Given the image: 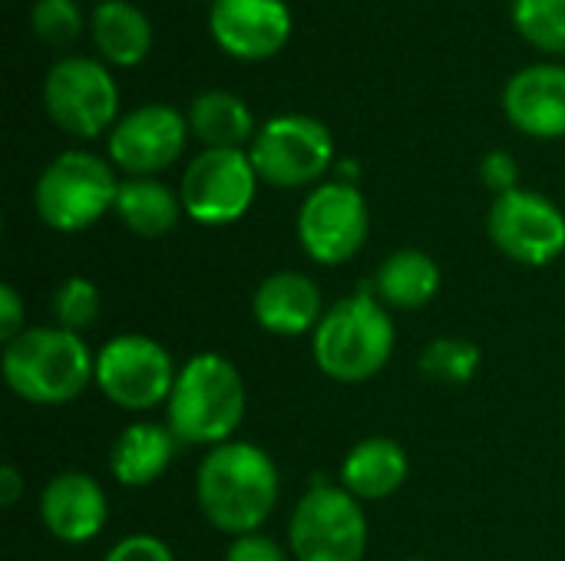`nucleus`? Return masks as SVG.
Masks as SVG:
<instances>
[{"mask_svg":"<svg viewBox=\"0 0 565 561\" xmlns=\"http://www.w3.org/2000/svg\"><path fill=\"white\" fill-rule=\"evenodd\" d=\"M281 499V473L268 450L232 440L205 450L195 470V506L228 539L262 532Z\"/></svg>","mask_w":565,"mask_h":561,"instance_id":"obj_1","label":"nucleus"},{"mask_svg":"<svg viewBox=\"0 0 565 561\" xmlns=\"http://www.w3.org/2000/svg\"><path fill=\"white\" fill-rule=\"evenodd\" d=\"M245 407L248 393L242 370L228 357L202 350L175 374V387L166 403V427L182 446L215 450L235 440Z\"/></svg>","mask_w":565,"mask_h":561,"instance_id":"obj_2","label":"nucleus"},{"mask_svg":"<svg viewBox=\"0 0 565 561\" xmlns=\"http://www.w3.org/2000/svg\"><path fill=\"white\" fill-rule=\"evenodd\" d=\"M0 370L13 397L33 407H66L96 380V354L83 334L40 324L3 344Z\"/></svg>","mask_w":565,"mask_h":561,"instance_id":"obj_3","label":"nucleus"},{"mask_svg":"<svg viewBox=\"0 0 565 561\" xmlns=\"http://www.w3.org/2000/svg\"><path fill=\"white\" fill-rule=\"evenodd\" d=\"M397 327L391 311L371 294L358 291L334 301L311 334V357L334 384H367L394 357Z\"/></svg>","mask_w":565,"mask_h":561,"instance_id":"obj_4","label":"nucleus"},{"mask_svg":"<svg viewBox=\"0 0 565 561\" xmlns=\"http://www.w3.org/2000/svg\"><path fill=\"white\" fill-rule=\"evenodd\" d=\"M119 195V179L113 162L86 149H66L53 155L33 185L36 218L63 235L93 228L106 212H113Z\"/></svg>","mask_w":565,"mask_h":561,"instance_id":"obj_5","label":"nucleus"},{"mask_svg":"<svg viewBox=\"0 0 565 561\" xmlns=\"http://www.w3.org/2000/svg\"><path fill=\"white\" fill-rule=\"evenodd\" d=\"M371 522L338 479H315L291 509L288 552L295 561H364Z\"/></svg>","mask_w":565,"mask_h":561,"instance_id":"obj_6","label":"nucleus"},{"mask_svg":"<svg viewBox=\"0 0 565 561\" xmlns=\"http://www.w3.org/2000/svg\"><path fill=\"white\" fill-rule=\"evenodd\" d=\"M248 155L265 185L308 188L321 185V179L334 165V136L315 116L281 112L258 126Z\"/></svg>","mask_w":565,"mask_h":561,"instance_id":"obj_7","label":"nucleus"},{"mask_svg":"<svg viewBox=\"0 0 565 561\" xmlns=\"http://www.w3.org/2000/svg\"><path fill=\"white\" fill-rule=\"evenodd\" d=\"M172 354L149 334H116L96 350L93 387L126 413H149L169 403L175 387Z\"/></svg>","mask_w":565,"mask_h":561,"instance_id":"obj_8","label":"nucleus"},{"mask_svg":"<svg viewBox=\"0 0 565 561\" xmlns=\"http://www.w3.org/2000/svg\"><path fill=\"white\" fill-rule=\"evenodd\" d=\"M43 109L66 136L96 139L119 122V86L106 63L93 56H63L43 76Z\"/></svg>","mask_w":565,"mask_h":561,"instance_id":"obj_9","label":"nucleus"},{"mask_svg":"<svg viewBox=\"0 0 565 561\" xmlns=\"http://www.w3.org/2000/svg\"><path fill=\"white\" fill-rule=\"evenodd\" d=\"M258 182L248 149H202L179 182L185 218L205 228L235 225L248 215Z\"/></svg>","mask_w":565,"mask_h":561,"instance_id":"obj_10","label":"nucleus"},{"mask_svg":"<svg viewBox=\"0 0 565 561\" xmlns=\"http://www.w3.org/2000/svg\"><path fill=\"white\" fill-rule=\"evenodd\" d=\"M295 231L301 251L315 265L338 268L351 261L371 235V208L364 192L341 179L315 185L298 208Z\"/></svg>","mask_w":565,"mask_h":561,"instance_id":"obj_11","label":"nucleus"},{"mask_svg":"<svg viewBox=\"0 0 565 561\" xmlns=\"http://www.w3.org/2000/svg\"><path fill=\"white\" fill-rule=\"evenodd\" d=\"M487 235L493 248L523 268H546L565 251L563 208L533 188H513L497 195L487 215Z\"/></svg>","mask_w":565,"mask_h":561,"instance_id":"obj_12","label":"nucleus"},{"mask_svg":"<svg viewBox=\"0 0 565 561\" xmlns=\"http://www.w3.org/2000/svg\"><path fill=\"white\" fill-rule=\"evenodd\" d=\"M189 119L166 103H146L109 129L106 152L109 162L129 179H156L175 165L185 152Z\"/></svg>","mask_w":565,"mask_h":561,"instance_id":"obj_13","label":"nucleus"},{"mask_svg":"<svg viewBox=\"0 0 565 561\" xmlns=\"http://www.w3.org/2000/svg\"><path fill=\"white\" fill-rule=\"evenodd\" d=\"M209 30L228 56L258 63L285 50L295 20L285 0H215L209 10Z\"/></svg>","mask_w":565,"mask_h":561,"instance_id":"obj_14","label":"nucleus"},{"mask_svg":"<svg viewBox=\"0 0 565 561\" xmlns=\"http://www.w3.org/2000/svg\"><path fill=\"white\" fill-rule=\"evenodd\" d=\"M43 529L63 546H86L103 536L109 522V496L103 483L89 473L66 470L56 473L36 503Z\"/></svg>","mask_w":565,"mask_h":561,"instance_id":"obj_15","label":"nucleus"},{"mask_svg":"<svg viewBox=\"0 0 565 561\" xmlns=\"http://www.w3.org/2000/svg\"><path fill=\"white\" fill-rule=\"evenodd\" d=\"M503 112L530 139H565V66H523L503 86Z\"/></svg>","mask_w":565,"mask_h":561,"instance_id":"obj_16","label":"nucleus"},{"mask_svg":"<svg viewBox=\"0 0 565 561\" xmlns=\"http://www.w3.org/2000/svg\"><path fill=\"white\" fill-rule=\"evenodd\" d=\"M324 294L305 271H271L252 294V317L271 337H305L324 317Z\"/></svg>","mask_w":565,"mask_h":561,"instance_id":"obj_17","label":"nucleus"},{"mask_svg":"<svg viewBox=\"0 0 565 561\" xmlns=\"http://www.w3.org/2000/svg\"><path fill=\"white\" fill-rule=\"evenodd\" d=\"M179 446L166 423H129L109 446V476L126 489H146L169 473Z\"/></svg>","mask_w":565,"mask_h":561,"instance_id":"obj_18","label":"nucleus"},{"mask_svg":"<svg viewBox=\"0 0 565 561\" xmlns=\"http://www.w3.org/2000/svg\"><path fill=\"white\" fill-rule=\"evenodd\" d=\"M411 476L407 450L391 436H367L354 443L338 470V483L358 503H381L391 499Z\"/></svg>","mask_w":565,"mask_h":561,"instance_id":"obj_19","label":"nucleus"},{"mask_svg":"<svg viewBox=\"0 0 565 561\" xmlns=\"http://www.w3.org/2000/svg\"><path fill=\"white\" fill-rule=\"evenodd\" d=\"M444 288L440 265L420 248L391 251L374 271V298L387 311H420Z\"/></svg>","mask_w":565,"mask_h":561,"instance_id":"obj_20","label":"nucleus"},{"mask_svg":"<svg viewBox=\"0 0 565 561\" xmlns=\"http://www.w3.org/2000/svg\"><path fill=\"white\" fill-rule=\"evenodd\" d=\"M189 132L205 149H245L252 145L258 126L248 103L228 89H205L189 103Z\"/></svg>","mask_w":565,"mask_h":561,"instance_id":"obj_21","label":"nucleus"},{"mask_svg":"<svg viewBox=\"0 0 565 561\" xmlns=\"http://www.w3.org/2000/svg\"><path fill=\"white\" fill-rule=\"evenodd\" d=\"M99 56L113 66H136L152 50V23L129 0H103L89 20Z\"/></svg>","mask_w":565,"mask_h":561,"instance_id":"obj_22","label":"nucleus"},{"mask_svg":"<svg viewBox=\"0 0 565 561\" xmlns=\"http://www.w3.org/2000/svg\"><path fill=\"white\" fill-rule=\"evenodd\" d=\"M113 212L136 238H162L185 215L179 192L159 179H122Z\"/></svg>","mask_w":565,"mask_h":561,"instance_id":"obj_23","label":"nucleus"},{"mask_svg":"<svg viewBox=\"0 0 565 561\" xmlns=\"http://www.w3.org/2000/svg\"><path fill=\"white\" fill-rule=\"evenodd\" d=\"M483 354L467 337H434L420 354V374L444 387H463L477 377Z\"/></svg>","mask_w":565,"mask_h":561,"instance_id":"obj_24","label":"nucleus"},{"mask_svg":"<svg viewBox=\"0 0 565 561\" xmlns=\"http://www.w3.org/2000/svg\"><path fill=\"white\" fill-rule=\"evenodd\" d=\"M50 314H53V324L63 327V331H73V334H83L89 331L99 314H103V291L89 281V278H66L53 288L50 294Z\"/></svg>","mask_w":565,"mask_h":561,"instance_id":"obj_25","label":"nucleus"},{"mask_svg":"<svg viewBox=\"0 0 565 561\" xmlns=\"http://www.w3.org/2000/svg\"><path fill=\"white\" fill-rule=\"evenodd\" d=\"M513 23L543 53H565V0H513Z\"/></svg>","mask_w":565,"mask_h":561,"instance_id":"obj_26","label":"nucleus"},{"mask_svg":"<svg viewBox=\"0 0 565 561\" xmlns=\"http://www.w3.org/2000/svg\"><path fill=\"white\" fill-rule=\"evenodd\" d=\"M30 26L40 43L70 50L83 33V10L76 0H36L30 10Z\"/></svg>","mask_w":565,"mask_h":561,"instance_id":"obj_27","label":"nucleus"},{"mask_svg":"<svg viewBox=\"0 0 565 561\" xmlns=\"http://www.w3.org/2000/svg\"><path fill=\"white\" fill-rule=\"evenodd\" d=\"M103 561H175L169 542H162L159 536L149 532H132L122 536L119 542H113V549L106 552Z\"/></svg>","mask_w":565,"mask_h":561,"instance_id":"obj_28","label":"nucleus"},{"mask_svg":"<svg viewBox=\"0 0 565 561\" xmlns=\"http://www.w3.org/2000/svg\"><path fill=\"white\" fill-rule=\"evenodd\" d=\"M480 179L493 195H507V192L520 188V162L507 149H493L480 162Z\"/></svg>","mask_w":565,"mask_h":561,"instance_id":"obj_29","label":"nucleus"},{"mask_svg":"<svg viewBox=\"0 0 565 561\" xmlns=\"http://www.w3.org/2000/svg\"><path fill=\"white\" fill-rule=\"evenodd\" d=\"M225 561H295L291 552L275 542L271 536L265 532H252V536H238L232 539L228 552H225Z\"/></svg>","mask_w":565,"mask_h":561,"instance_id":"obj_30","label":"nucleus"},{"mask_svg":"<svg viewBox=\"0 0 565 561\" xmlns=\"http://www.w3.org/2000/svg\"><path fill=\"white\" fill-rule=\"evenodd\" d=\"M26 331V304L13 284H0V341L10 344Z\"/></svg>","mask_w":565,"mask_h":561,"instance_id":"obj_31","label":"nucleus"},{"mask_svg":"<svg viewBox=\"0 0 565 561\" xmlns=\"http://www.w3.org/2000/svg\"><path fill=\"white\" fill-rule=\"evenodd\" d=\"M23 493H26V483H23L20 470L17 466H3L0 470V506L13 509L23 499Z\"/></svg>","mask_w":565,"mask_h":561,"instance_id":"obj_32","label":"nucleus"},{"mask_svg":"<svg viewBox=\"0 0 565 561\" xmlns=\"http://www.w3.org/2000/svg\"><path fill=\"white\" fill-rule=\"evenodd\" d=\"M404 561H430V559H404Z\"/></svg>","mask_w":565,"mask_h":561,"instance_id":"obj_33","label":"nucleus"},{"mask_svg":"<svg viewBox=\"0 0 565 561\" xmlns=\"http://www.w3.org/2000/svg\"><path fill=\"white\" fill-rule=\"evenodd\" d=\"M212 3H215V0H212Z\"/></svg>","mask_w":565,"mask_h":561,"instance_id":"obj_34","label":"nucleus"}]
</instances>
